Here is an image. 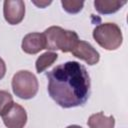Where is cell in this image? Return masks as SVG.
Instances as JSON below:
<instances>
[{"instance_id": "3957f363", "label": "cell", "mask_w": 128, "mask_h": 128, "mask_svg": "<svg viewBox=\"0 0 128 128\" xmlns=\"http://www.w3.org/2000/svg\"><path fill=\"white\" fill-rule=\"evenodd\" d=\"M92 35L98 45L108 51L118 49L123 42V36L120 27L117 24L111 22L97 25L94 28Z\"/></svg>"}, {"instance_id": "6da1fadb", "label": "cell", "mask_w": 128, "mask_h": 128, "mask_svg": "<svg viewBox=\"0 0 128 128\" xmlns=\"http://www.w3.org/2000/svg\"><path fill=\"white\" fill-rule=\"evenodd\" d=\"M49 96L62 108H73L86 103L90 95V76L77 61H67L46 72Z\"/></svg>"}, {"instance_id": "7c38bea8", "label": "cell", "mask_w": 128, "mask_h": 128, "mask_svg": "<svg viewBox=\"0 0 128 128\" xmlns=\"http://www.w3.org/2000/svg\"><path fill=\"white\" fill-rule=\"evenodd\" d=\"M61 5L67 13L77 14L82 10V8L84 6V1H80V0H61Z\"/></svg>"}, {"instance_id": "30bf717a", "label": "cell", "mask_w": 128, "mask_h": 128, "mask_svg": "<svg viewBox=\"0 0 128 128\" xmlns=\"http://www.w3.org/2000/svg\"><path fill=\"white\" fill-rule=\"evenodd\" d=\"M89 128H113L115 125V119L111 116H106L103 112H98L90 115L87 121Z\"/></svg>"}, {"instance_id": "52a82bcc", "label": "cell", "mask_w": 128, "mask_h": 128, "mask_svg": "<svg viewBox=\"0 0 128 128\" xmlns=\"http://www.w3.org/2000/svg\"><path fill=\"white\" fill-rule=\"evenodd\" d=\"M73 56L85 61L88 65H95L99 62V52L89 43L83 40H79L71 50Z\"/></svg>"}, {"instance_id": "7a4b0ae2", "label": "cell", "mask_w": 128, "mask_h": 128, "mask_svg": "<svg viewBox=\"0 0 128 128\" xmlns=\"http://www.w3.org/2000/svg\"><path fill=\"white\" fill-rule=\"evenodd\" d=\"M47 50H61L64 53L71 52L79 41L78 34L72 30H66L59 26H50L44 31Z\"/></svg>"}, {"instance_id": "8fae6325", "label": "cell", "mask_w": 128, "mask_h": 128, "mask_svg": "<svg viewBox=\"0 0 128 128\" xmlns=\"http://www.w3.org/2000/svg\"><path fill=\"white\" fill-rule=\"evenodd\" d=\"M58 58V54L53 51H47L43 54H41L36 62H35V68L37 73L44 72L48 67H50Z\"/></svg>"}, {"instance_id": "9c48e42d", "label": "cell", "mask_w": 128, "mask_h": 128, "mask_svg": "<svg viewBox=\"0 0 128 128\" xmlns=\"http://www.w3.org/2000/svg\"><path fill=\"white\" fill-rule=\"evenodd\" d=\"M125 4H126V1H119V0H95L94 1V7L96 11L104 15L113 14L117 12Z\"/></svg>"}, {"instance_id": "2e32d148", "label": "cell", "mask_w": 128, "mask_h": 128, "mask_svg": "<svg viewBox=\"0 0 128 128\" xmlns=\"http://www.w3.org/2000/svg\"><path fill=\"white\" fill-rule=\"evenodd\" d=\"M66 128H82V127L79 126V125H69V126H67Z\"/></svg>"}, {"instance_id": "277c9868", "label": "cell", "mask_w": 128, "mask_h": 128, "mask_svg": "<svg viewBox=\"0 0 128 128\" xmlns=\"http://www.w3.org/2000/svg\"><path fill=\"white\" fill-rule=\"evenodd\" d=\"M13 93L24 100L32 99L38 92L37 77L28 70H20L13 75L11 82Z\"/></svg>"}, {"instance_id": "ba28073f", "label": "cell", "mask_w": 128, "mask_h": 128, "mask_svg": "<svg viewBox=\"0 0 128 128\" xmlns=\"http://www.w3.org/2000/svg\"><path fill=\"white\" fill-rule=\"evenodd\" d=\"M21 48L25 53L30 55L39 53L41 50L46 48L44 34L39 32H32L26 34L22 39Z\"/></svg>"}, {"instance_id": "4fadbf2b", "label": "cell", "mask_w": 128, "mask_h": 128, "mask_svg": "<svg viewBox=\"0 0 128 128\" xmlns=\"http://www.w3.org/2000/svg\"><path fill=\"white\" fill-rule=\"evenodd\" d=\"M14 103L12 95L5 90H0V115L2 116Z\"/></svg>"}, {"instance_id": "5b68a950", "label": "cell", "mask_w": 128, "mask_h": 128, "mask_svg": "<svg viewBox=\"0 0 128 128\" xmlns=\"http://www.w3.org/2000/svg\"><path fill=\"white\" fill-rule=\"evenodd\" d=\"M3 15L10 25L22 22L25 16V3L22 0H5L3 3Z\"/></svg>"}, {"instance_id": "8992f818", "label": "cell", "mask_w": 128, "mask_h": 128, "mask_svg": "<svg viewBox=\"0 0 128 128\" xmlns=\"http://www.w3.org/2000/svg\"><path fill=\"white\" fill-rule=\"evenodd\" d=\"M1 117L7 128H24L27 122L26 110L17 103H13Z\"/></svg>"}, {"instance_id": "9a60e30c", "label": "cell", "mask_w": 128, "mask_h": 128, "mask_svg": "<svg viewBox=\"0 0 128 128\" xmlns=\"http://www.w3.org/2000/svg\"><path fill=\"white\" fill-rule=\"evenodd\" d=\"M5 74H6V64L4 60L0 57V80L5 76Z\"/></svg>"}, {"instance_id": "5bb4252c", "label": "cell", "mask_w": 128, "mask_h": 128, "mask_svg": "<svg viewBox=\"0 0 128 128\" xmlns=\"http://www.w3.org/2000/svg\"><path fill=\"white\" fill-rule=\"evenodd\" d=\"M32 3H33L34 5H36L37 7H39V8H45L46 6L50 5V4L52 3V1H46V0L36 1V0H33V1H32Z\"/></svg>"}]
</instances>
